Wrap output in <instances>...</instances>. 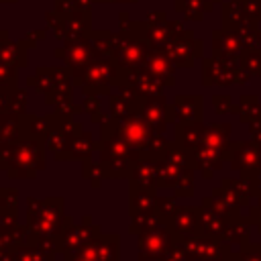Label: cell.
I'll return each mask as SVG.
<instances>
[{
	"instance_id": "cell-1",
	"label": "cell",
	"mask_w": 261,
	"mask_h": 261,
	"mask_svg": "<svg viewBox=\"0 0 261 261\" xmlns=\"http://www.w3.org/2000/svg\"><path fill=\"white\" fill-rule=\"evenodd\" d=\"M45 153L47 145L41 139L35 137H20L12 145L10 161L6 167V173L10 179H35L41 169H45Z\"/></svg>"
},
{
	"instance_id": "cell-2",
	"label": "cell",
	"mask_w": 261,
	"mask_h": 261,
	"mask_svg": "<svg viewBox=\"0 0 261 261\" xmlns=\"http://www.w3.org/2000/svg\"><path fill=\"white\" fill-rule=\"evenodd\" d=\"M120 237L116 232H102L100 237L92 239L90 243H86L84 247H80L77 251H73L71 255H84L96 261H120ZM67 255V253H63Z\"/></svg>"
},
{
	"instance_id": "cell-3",
	"label": "cell",
	"mask_w": 261,
	"mask_h": 261,
	"mask_svg": "<svg viewBox=\"0 0 261 261\" xmlns=\"http://www.w3.org/2000/svg\"><path fill=\"white\" fill-rule=\"evenodd\" d=\"M171 230L163 224L139 234V261H159L163 253L171 247Z\"/></svg>"
},
{
	"instance_id": "cell-4",
	"label": "cell",
	"mask_w": 261,
	"mask_h": 261,
	"mask_svg": "<svg viewBox=\"0 0 261 261\" xmlns=\"http://www.w3.org/2000/svg\"><path fill=\"white\" fill-rule=\"evenodd\" d=\"M102 234L100 224H92V216L86 214L82 218V224H71L63 234H61V255L63 253H73L92 239Z\"/></svg>"
},
{
	"instance_id": "cell-5",
	"label": "cell",
	"mask_w": 261,
	"mask_h": 261,
	"mask_svg": "<svg viewBox=\"0 0 261 261\" xmlns=\"http://www.w3.org/2000/svg\"><path fill=\"white\" fill-rule=\"evenodd\" d=\"M98 149H100V141L96 143L90 133H84L82 130V133H77L71 139V143L65 149L53 153V157L57 161H88V159H92V155Z\"/></svg>"
},
{
	"instance_id": "cell-6",
	"label": "cell",
	"mask_w": 261,
	"mask_h": 261,
	"mask_svg": "<svg viewBox=\"0 0 261 261\" xmlns=\"http://www.w3.org/2000/svg\"><path fill=\"white\" fill-rule=\"evenodd\" d=\"M130 188H157V159L151 155H141L133 167V173L128 177Z\"/></svg>"
},
{
	"instance_id": "cell-7",
	"label": "cell",
	"mask_w": 261,
	"mask_h": 261,
	"mask_svg": "<svg viewBox=\"0 0 261 261\" xmlns=\"http://www.w3.org/2000/svg\"><path fill=\"white\" fill-rule=\"evenodd\" d=\"M82 130H84L82 124L71 122V120L55 122V124H51V130H49V135H47V139H45V145H47V149H49L51 153H57V151L65 149V147L71 143V139H73L77 133H82Z\"/></svg>"
},
{
	"instance_id": "cell-8",
	"label": "cell",
	"mask_w": 261,
	"mask_h": 261,
	"mask_svg": "<svg viewBox=\"0 0 261 261\" xmlns=\"http://www.w3.org/2000/svg\"><path fill=\"white\" fill-rule=\"evenodd\" d=\"M100 159H114V157H135L139 159L141 153L137 149H133L122 137L118 135H100Z\"/></svg>"
},
{
	"instance_id": "cell-9",
	"label": "cell",
	"mask_w": 261,
	"mask_h": 261,
	"mask_svg": "<svg viewBox=\"0 0 261 261\" xmlns=\"http://www.w3.org/2000/svg\"><path fill=\"white\" fill-rule=\"evenodd\" d=\"M165 224L163 216L159 214L157 208L153 210H145V212H137V214H130V224H128V232L133 234H143V232H149L157 226Z\"/></svg>"
},
{
	"instance_id": "cell-10",
	"label": "cell",
	"mask_w": 261,
	"mask_h": 261,
	"mask_svg": "<svg viewBox=\"0 0 261 261\" xmlns=\"http://www.w3.org/2000/svg\"><path fill=\"white\" fill-rule=\"evenodd\" d=\"M104 175L108 179H120V177H130L133 167L137 163L135 157H114V159H100Z\"/></svg>"
},
{
	"instance_id": "cell-11",
	"label": "cell",
	"mask_w": 261,
	"mask_h": 261,
	"mask_svg": "<svg viewBox=\"0 0 261 261\" xmlns=\"http://www.w3.org/2000/svg\"><path fill=\"white\" fill-rule=\"evenodd\" d=\"M155 206H157L155 190H147V188H130V192H128V214H137V212L153 210Z\"/></svg>"
},
{
	"instance_id": "cell-12",
	"label": "cell",
	"mask_w": 261,
	"mask_h": 261,
	"mask_svg": "<svg viewBox=\"0 0 261 261\" xmlns=\"http://www.w3.org/2000/svg\"><path fill=\"white\" fill-rule=\"evenodd\" d=\"M20 124H22V135L35 137V139H41V141H45L49 130H51L49 116L41 118V116H33V114H22L20 116Z\"/></svg>"
},
{
	"instance_id": "cell-13",
	"label": "cell",
	"mask_w": 261,
	"mask_h": 261,
	"mask_svg": "<svg viewBox=\"0 0 261 261\" xmlns=\"http://www.w3.org/2000/svg\"><path fill=\"white\" fill-rule=\"evenodd\" d=\"M22 135L20 116L10 112H0V143H16Z\"/></svg>"
},
{
	"instance_id": "cell-14",
	"label": "cell",
	"mask_w": 261,
	"mask_h": 261,
	"mask_svg": "<svg viewBox=\"0 0 261 261\" xmlns=\"http://www.w3.org/2000/svg\"><path fill=\"white\" fill-rule=\"evenodd\" d=\"M53 259H55V253L43 251L37 245H31V243H24V245L16 247L14 257H12V261H53Z\"/></svg>"
},
{
	"instance_id": "cell-15",
	"label": "cell",
	"mask_w": 261,
	"mask_h": 261,
	"mask_svg": "<svg viewBox=\"0 0 261 261\" xmlns=\"http://www.w3.org/2000/svg\"><path fill=\"white\" fill-rule=\"evenodd\" d=\"M177 177H179V167L175 163H171L167 157L157 159V186L169 188L177 181Z\"/></svg>"
},
{
	"instance_id": "cell-16",
	"label": "cell",
	"mask_w": 261,
	"mask_h": 261,
	"mask_svg": "<svg viewBox=\"0 0 261 261\" xmlns=\"http://www.w3.org/2000/svg\"><path fill=\"white\" fill-rule=\"evenodd\" d=\"M82 175H84L86 179H90V186H92L94 190L100 188L102 179H106L104 169H102V163H94L92 159L82 161Z\"/></svg>"
},
{
	"instance_id": "cell-17",
	"label": "cell",
	"mask_w": 261,
	"mask_h": 261,
	"mask_svg": "<svg viewBox=\"0 0 261 261\" xmlns=\"http://www.w3.org/2000/svg\"><path fill=\"white\" fill-rule=\"evenodd\" d=\"M18 224V206H2L0 208V230L12 228Z\"/></svg>"
},
{
	"instance_id": "cell-18",
	"label": "cell",
	"mask_w": 261,
	"mask_h": 261,
	"mask_svg": "<svg viewBox=\"0 0 261 261\" xmlns=\"http://www.w3.org/2000/svg\"><path fill=\"white\" fill-rule=\"evenodd\" d=\"M155 208L159 210V214L163 216V220H165V222H167V220H173V216H175V212H177V208H175L173 200H169V198H159Z\"/></svg>"
},
{
	"instance_id": "cell-19",
	"label": "cell",
	"mask_w": 261,
	"mask_h": 261,
	"mask_svg": "<svg viewBox=\"0 0 261 261\" xmlns=\"http://www.w3.org/2000/svg\"><path fill=\"white\" fill-rule=\"evenodd\" d=\"M110 110H112V116H114V118H122V116L130 114L133 104L128 106L126 102H122V98H112V100H110Z\"/></svg>"
},
{
	"instance_id": "cell-20",
	"label": "cell",
	"mask_w": 261,
	"mask_h": 261,
	"mask_svg": "<svg viewBox=\"0 0 261 261\" xmlns=\"http://www.w3.org/2000/svg\"><path fill=\"white\" fill-rule=\"evenodd\" d=\"M18 206V192L14 188H0V208Z\"/></svg>"
},
{
	"instance_id": "cell-21",
	"label": "cell",
	"mask_w": 261,
	"mask_h": 261,
	"mask_svg": "<svg viewBox=\"0 0 261 261\" xmlns=\"http://www.w3.org/2000/svg\"><path fill=\"white\" fill-rule=\"evenodd\" d=\"M6 112H10V114H14V116H22V112H24V94L20 92L18 94V98L14 96L10 102H8V110Z\"/></svg>"
},
{
	"instance_id": "cell-22",
	"label": "cell",
	"mask_w": 261,
	"mask_h": 261,
	"mask_svg": "<svg viewBox=\"0 0 261 261\" xmlns=\"http://www.w3.org/2000/svg\"><path fill=\"white\" fill-rule=\"evenodd\" d=\"M159 261H184V253L179 247H169Z\"/></svg>"
},
{
	"instance_id": "cell-23",
	"label": "cell",
	"mask_w": 261,
	"mask_h": 261,
	"mask_svg": "<svg viewBox=\"0 0 261 261\" xmlns=\"http://www.w3.org/2000/svg\"><path fill=\"white\" fill-rule=\"evenodd\" d=\"M12 257H14V249L0 245V261H12Z\"/></svg>"
},
{
	"instance_id": "cell-24",
	"label": "cell",
	"mask_w": 261,
	"mask_h": 261,
	"mask_svg": "<svg viewBox=\"0 0 261 261\" xmlns=\"http://www.w3.org/2000/svg\"><path fill=\"white\" fill-rule=\"evenodd\" d=\"M63 259L65 261H96V259H90V257H84V255H71V253L63 255Z\"/></svg>"
}]
</instances>
